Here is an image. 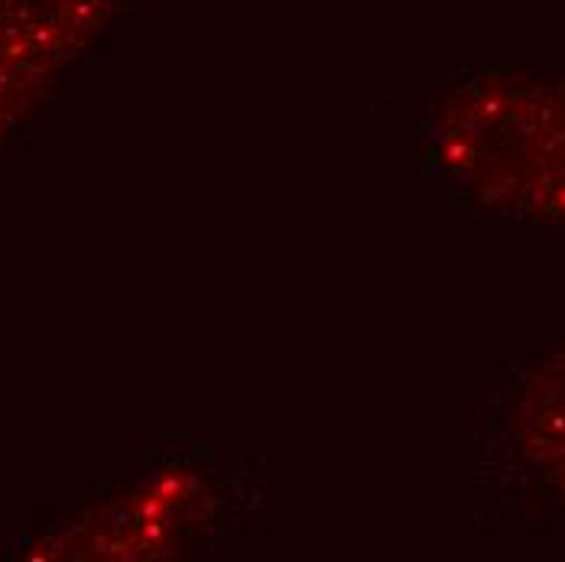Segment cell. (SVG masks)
Masks as SVG:
<instances>
[{
  "instance_id": "6da1fadb",
  "label": "cell",
  "mask_w": 565,
  "mask_h": 562,
  "mask_svg": "<svg viewBox=\"0 0 565 562\" xmlns=\"http://www.w3.org/2000/svg\"><path fill=\"white\" fill-rule=\"evenodd\" d=\"M423 167L468 212L565 231V72H461L426 105Z\"/></svg>"
},
{
  "instance_id": "7a4b0ae2",
  "label": "cell",
  "mask_w": 565,
  "mask_h": 562,
  "mask_svg": "<svg viewBox=\"0 0 565 562\" xmlns=\"http://www.w3.org/2000/svg\"><path fill=\"white\" fill-rule=\"evenodd\" d=\"M478 485L498 513L565 520V338L513 358L478 403Z\"/></svg>"
}]
</instances>
